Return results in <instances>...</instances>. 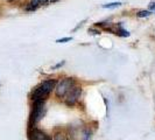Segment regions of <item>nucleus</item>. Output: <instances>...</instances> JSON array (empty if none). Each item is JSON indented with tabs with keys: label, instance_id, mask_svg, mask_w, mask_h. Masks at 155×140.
I'll return each instance as SVG.
<instances>
[{
	"label": "nucleus",
	"instance_id": "f257e3e1",
	"mask_svg": "<svg viewBox=\"0 0 155 140\" xmlns=\"http://www.w3.org/2000/svg\"><path fill=\"white\" fill-rule=\"evenodd\" d=\"M56 85L55 79H49L43 82L41 85H39L33 92V101L34 102H45L46 98L49 96V93L53 91V89Z\"/></svg>",
	"mask_w": 155,
	"mask_h": 140
},
{
	"label": "nucleus",
	"instance_id": "f03ea898",
	"mask_svg": "<svg viewBox=\"0 0 155 140\" xmlns=\"http://www.w3.org/2000/svg\"><path fill=\"white\" fill-rule=\"evenodd\" d=\"M33 112L31 116V127L36 123H39L42 119V117L45 116L46 112V106H45V102H34V106H33Z\"/></svg>",
	"mask_w": 155,
	"mask_h": 140
},
{
	"label": "nucleus",
	"instance_id": "7ed1b4c3",
	"mask_svg": "<svg viewBox=\"0 0 155 140\" xmlns=\"http://www.w3.org/2000/svg\"><path fill=\"white\" fill-rule=\"evenodd\" d=\"M74 85H75V81L72 78H64L56 88V96L58 98H64L65 95L69 92Z\"/></svg>",
	"mask_w": 155,
	"mask_h": 140
},
{
	"label": "nucleus",
	"instance_id": "20e7f679",
	"mask_svg": "<svg viewBox=\"0 0 155 140\" xmlns=\"http://www.w3.org/2000/svg\"><path fill=\"white\" fill-rule=\"evenodd\" d=\"M81 95H82V89L79 86L74 85L71 88L69 92L65 95V103L68 105H74L76 104V102L81 98Z\"/></svg>",
	"mask_w": 155,
	"mask_h": 140
},
{
	"label": "nucleus",
	"instance_id": "39448f33",
	"mask_svg": "<svg viewBox=\"0 0 155 140\" xmlns=\"http://www.w3.org/2000/svg\"><path fill=\"white\" fill-rule=\"evenodd\" d=\"M31 135L33 140H53L50 139L46 133H43L42 131H39V130H35V128L31 132Z\"/></svg>",
	"mask_w": 155,
	"mask_h": 140
},
{
	"label": "nucleus",
	"instance_id": "423d86ee",
	"mask_svg": "<svg viewBox=\"0 0 155 140\" xmlns=\"http://www.w3.org/2000/svg\"><path fill=\"white\" fill-rule=\"evenodd\" d=\"M39 6H41L40 5V0H31V2L28 4V6L26 7V9L27 11H35Z\"/></svg>",
	"mask_w": 155,
	"mask_h": 140
},
{
	"label": "nucleus",
	"instance_id": "0eeeda50",
	"mask_svg": "<svg viewBox=\"0 0 155 140\" xmlns=\"http://www.w3.org/2000/svg\"><path fill=\"white\" fill-rule=\"evenodd\" d=\"M54 140H70V139L68 138L67 134H64L62 132H57L54 135Z\"/></svg>",
	"mask_w": 155,
	"mask_h": 140
},
{
	"label": "nucleus",
	"instance_id": "6e6552de",
	"mask_svg": "<svg viewBox=\"0 0 155 140\" xmlns=\"http://www.w3.org/2000/svg\"><path fill=\"white\" fill-rule=\"evenodd\" d=\"M119 6H121V2H110V4L103 5V8H117Z\"/></svg>",
	"mask_w": 155,
	"mask_h": 140
},
{
	"label": "nucleus",
	"instance_id": "1a4fd4ad",
	"mask_svg": "<svg viewBox=\"0 0 155 140\" xmlns=\"http://www.w3.org/2000/svg\"><path fill=\"white\" fill-rule=\"evenodd\" d=\"M150 14H152L150 11H140L139 13L137 14V16L138 18H146V16H149Z\"/></svg>",
	"mask_w": 155,
	"mask_h": 140
},
{
	"label": "nucleus",
	"instance_id": "9d476101",
	"mask_svg": "<svg viewBox=\"0 0 155 140\" xmlns=\"http://www.w3.org/2000/svg\"><path fill=\"white\" fill-rule=\"evenodd\" d=\"M148 7H149V9H150L153 13H155V1H152V2H149Z\"/></svg>",
	"mask_w": 155,
	"mask_h": 140
},
{
	"label": "nucleus",
	"instance_id": "9b49d317",
	"mask_svg": "<svg viewBox=\"0 0 155 140\" xmlns=\"http://www.w3.org/2000/svg\"><path fill=\"white\" fill-rule=\"evenodd\" d=\"M70 40H71V38H63V39L57 40L56 42H57V43H64V42H68V41H70Z\"/></svg>",
	"mask_w": 155,
	"mask_h": 140
},
{
	"label": "nucleus",
	"instance_id": "f8f14e48",
	"mask_svg": "<svg viewBox=\"0 0 155 140\" xmlns=\"http://www.w3.org/2000/svg\"><path fill=\"white\" fill-rule=\"evenodd\" d=\"M48 2H50V0H40V5H47Z\"/></svg>",
	"mask_w": 155,
	"mask_h": 140
},
{
	"label": "nucleus",
	"instance_id": "ddd939ff",
	"mask_svg": "<svg viewBox=\"0 0 155 140\" xmlns=\"http://www.w3.org/2000/svg\"><path fill=\"white\" fill-rule=\"evenodd\" d=\"M57 1H60V0H50V2H57Z\"/></svg>",
	"mask_w": 155,
	"mask_h": 140
},
{
	"label": "nucleus",
	"instance_id": "4468645a",
	"mask_svg": "<svg viewBox=\"0 0 155 140\" xmlns=\"http://www.w3.org/2000/svg\"><path fill=\"white\" fill-rule=\"evenodd\" d=\"M6 1H8V2H13V1H15V0H6Z\"/></svg>",
	"mask_w": 155,
	"mask_h": 140
}]
</instances>
